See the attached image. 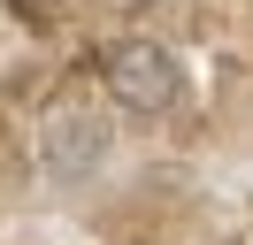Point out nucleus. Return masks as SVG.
I'll use <instances>...</instances> for the list:
<instances>
[{"label": "nucleus", "instance_id": "nucleus-2", "mask_svg": "<svg viewBox=\"0 0 253 245\" xmlns=\"http://www.w3.org/2000/svg\"><path fill=\"white\" fill-rule=\"evenodd\" d=\"M100 77H108L115 107H130V115H161V107H176V92H184V69H176V54L161 39H115Z\"/></svg>", "mask_w": 253, "mask_h": 245}, {"label": "nucleus", "instance_id": "nucleus-1", "mask_svg": "<svg viewBox=\"0 0 253 245\" xmlns=\"http://www.w3.org/2000/svg\"><path fill=\"white\" fill-rule=\"evenodd\" d=\"M108 146H115V130H108V115H100L92 100H54L46 115H39V161L62 184L92 176V168L108 161Z\"/></svg>", "mask_w": 253, "mask_h": 245}]
</instances>
